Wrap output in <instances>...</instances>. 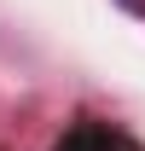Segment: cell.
<instances>
[{
    "label": "cell",
    "mask_w": 145,
    "mask_h": 151,
    "mask_svg": "<svg viewBox=\"0 0 145 151\" xmlns=\"http://www.w3.org/2000/svg\"><path fill=\"white\" fill-rule=\"evenodd\" d=\"M52 151H134V145H128L122 134H110V128H93V122H81V128H70Z\"/></svg>",
    "instance_id": "obj_1"
},
{
    "label": "cell",
    "mask_w": 145,
    "mask_h": 151,
    "mask_svg": "<svg viewBox=\"0 0 145 151\" xmlns=\"http://www.w3.org/2000/svg\"><path fill=\"white\" fill-rule=\"evenodd\" d=\"M122 6H128V12H139V18H145V0H122Z\"/></svg>",
    "instance_id": "obj_2"
}]
</instances>
